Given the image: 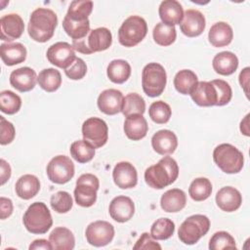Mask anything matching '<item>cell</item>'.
Listing matches in <instances>:
<instances>
[{
	"mask_svg": "<svg viewBox=\"0 0 250 250\" xmlns=\"http://www.w3.org/2000/svg\"><path fill=\"white\" fill-rule=\"evenodd\" d=\"M189 95L199 106L217 105V91L211 81H199Z\"/></svg>",
	"mask_w": 250,
	"mask_h": 250,
	"instance_id": "obj_20",
	"label": "cell"
},
{
	"mask_svg": "<svg viewBox=\"0 0 250 250\" xmlns=\"http://www.w3.org/2000/svg\"><path fill=\"white\" fill-rule=\"evenodd\" d=\"M249 67H245L241 70L239 74V83L243 89L245 95L248 97V86H249Z\"/></svg>",
	"mask_w": 250,
	"mask_h": 250,
	"instance_id": "obj_50",
	"label": "cell"
},
{
	"mask_svg": "<svg viewBox=\"0 0 250 250\" xmlns=\"http://www.w3.org/2000/svg\"><path fill=\"white\" fill-rule=\"evenodd\" d=\"M46 56L49 62L62 69L70 66L76 59L74 48L67 42H57L51 45Z\"/></svg>",
	"mask_w": 250,
	"mask_h": 250,
	"instance_id": "obj_13",
	"label": "cell"
},
{
	"mask_svg": "<svg viewBox=\"0 0 250 250\" xmlns=\"http://www.w3.org/2000/svg\"><path fill=\"white\" fill-rule=\"evenodd\" d=\"M205 18L203 14L195 9L187 10L180 22L181 31L188 37L199 36L205 29Z\"/></svg>",
	"mask_w": 250,
	"mask_h": 250,
	"instance_id": "obj_14",
	"label": "cell"
},
{
	"mask_svg": "<svg viewBox=\"0 0 250 250\" xmlns=\"http://www.w3.org/2000/svg\"><path fill=\"white\" fill-rule=\"evenodd\" d=\"M82 136L95 148L104 146L108 139V127L106 123L98 117H90L82 125Z\"/></svg>",
	"mask_w": 250,
	"mask_h": 250,
	"instance_id": "obj_11",
	"label": "cell"
},
{
	"mask_svg": "<svg viewBox=\"0 0 250 250\" xmlns=\"http://www.w3.org/2000/svg\"><path fill=\"white\" fill-rule=\"evenodd\" d=\"M233 38V31L231 26L224 21L214 23L208 33V39L212 46L221 48L229 45Z\"/></svg>",
	"mask_w": 250,
	"mask_h": 250,
	"instance_id": "obj_26",
	"label": "cell"
},
{
	"mask_svg": "<svg viewBox=\"0 0 250 250\" xmlns=\"http://www.w3.org/2000/svg\"><path fill=\"white\" fill-rule=\"evenodd\" d=\"M165 68L157 62L147 63L142 71V87L146 95L154 98L160 96L166 86Z\"/></svg>",
	"mask_w": 250,
	"mask_h": 250,
	"instance_id": "obj_7",
	"label": "cell"
},
{
	"mask_svg": "<svg viewBox=\"0 0 250 250\" xmlns=\"http://www.w3.org/2000/svg\"><path fill=\"white\" fill-rule=\"evenodd\" d=\"M111 219L118 223H125L129 221L135 213V204L133 200L125 195L114 197L108 208Z\"/></svg>",
	"mask_w": 250,
	"mask_h": 250,
	"instance_id": "obj_18",
	"label": "cell"
},
{
	"mask_svg": "<svg viewBox=\"0 0 250 250\" xmlns=\"http://www.w3.org/2000/svg\"><path fill=\"white\" fill-rule=\"evenodd\" d=\"M212 84L215 86L218 96L217 105L222 106L228 104L232 97V91L229 84L222 79H214L211 81Z\"/></svg>",
	"mask_w": 250,
	"mask_h": 250,
	"instance_id": "obj_45",
	"label": "cell"
},
{
	"mask_svg": "<svg viewBox=\"0 0 250 250\" xmlns=\"http://www.w3.org/2000/svg\"><path fill=\"white\" fill-rule=\"evenodd\" d=\"M112 43V35L106 27H98L90 30L89 34L79 40H72L75 51L90 55L96 52L107 50Z\"/></svg>",
	"mask_w": 250,
	"mask_h": 250,
	"instance_id": "obj_4",
	"label": "cell"
},
{
	"mask_svg": "<svg viewBox=\"0 0 250 250\" xmlns=\"http://www.w3.org/2000/svg\"><path fill=\"white\" fill-rule=\"evenodd\" d=\"M148 114L153 122L157 124H164L169 121L172 110L170 105L165 102L156 101L150 104L148 108Z\"/></svg>",
	"mask_w": 250,
	"mask_h": 250,
	"instance_id": "obj_42",
	"label": "cell"
},
{
	"mask_svg": "<svg viewBox=\"0 0 250 250\" xmlns=\"http://www.w3.org/2000/svg\"><path fill=\"white\" fill-rule=\"evenodd\" d=\"M153 150L160 155L172 154L178 146V139L170 130H159L151 138Z\"/></svg>",
	"mask_w": 250,
	"mask_h": 250,
	"instance_id": "obj_21",
	"label": "cell"
},
{
	"mask_svg": "<svg viewBox=\"0 0 250 250\" xmlns=\"http://www.w3.org/2000/svg\"><path fill=\"white\" fill-rule=\"evenodd\" d=\"M212 193V184L207 178L194 179L188 188V194L194 201H203Z\"/></svg>",
	"mask_w": 250,
	"mask_h": 250,
	"instance_id": "obj_36",
	"label": "cell"
},
{
	"mask_svg": "<svg viewBox=\"0 0 250 250\" xmlns=\"http://www.w3.org/2000/svg\"><path fill=\"white\" fill-rule=\"evenodd\" d=\"M100 182L97 176L86 173L82 174L76 181L74 188L75 202L81 207H91L97 200V191Z\"/></svg>",
	"mask_w": 250,
	"mask_h": 250,
	"instance_id": "obj_9",
	"label": "cell"
},
{
	"mask_svg": "<svg viewBox=\"0 0 250 250\" xmlns=\"http://www.w3.org/2000/svg\"><path fill=\"white\" fill-rule=\"evenodd\" d=\"M16 136V130L14 125L6 120L3 116H0V144L2 146L11 144Z\"/></svg>",
	"mask_w": 250,
	"mask_h": 250,
	"instance_id": "obj_47",
	"label": "cell"
},
{
	"mask_svg": "<svg viewBox=\"0 0 250 250\" xmlns=\"http://www.w3.org/2000/svg\"><path fill=\"white\" fill-rule=\"evenodd\" d=\"M24 30L22 19L18 14H7L0 19L1 40L8 43L21 36Z\"/></svg>",
	"mask_w": 250,
	"mask_h": 250,
	"instance_id": "obj_16",
	"label": "cell"
},
{
	"mask_svg": "<svg viewBox=\"0 0 250 250\" xmlns=\"http://www.w3.org/2000/svg\"><path fill=\"white\" fill-rule=\"evenodd\" d=\"M210 229V220L207 216L196 214L187 218L178 230L179 239L187 245L195 244Z\"/></svg>",
	"mask_w": 250,
	"mask_h": 250,
	"instance_id": "obj_6",
	"label": "cell"
},
{
	"mask_svg": "<svg viewBox=\"0 0 250 250\" xmlns=\"http://www.w3.org/2000/svg\"><path fill=\"white\" fill-rule=\"evenodd\" d=\"M16 193L17 195L24 200L31 199L40 190L39 179L31 174H25L19 178L16 183Z\"/></svg>",
	"mask_w": 250,
	"mask_h": 250,
	"instance_id": "obj_28",
	"label": "cell"
},
{
	"mask_svg": "<svg viewBox=\"0 0 250 250\" xmlns=\"http://www.w3.org/2000/svg\"><path fill=\"white\" fill-rule=\"evenodd\" d=\"M124 133L128 139L140 141L146 136L148 125L146 118L141 114L127 116L124 121Z\"/></svg>",
	"mask_w": 250,
	"mask_h": 250,
	"instance_id": "obj_24",
	"label": "cell"
},
{
	"mask_svg": "<svg viewBox=\"0 0 250 250\" xmlns=\"http://www.w3.org/2000/svg\"><path fill=\"white\" fill-rule=\"evenodd\" d=\"M121 111L125 117L134 114L143 115L146 111V102L141 95L137 93H130L125 96L123 100Z\"/></svg>",
	"mask_w": 250,
	"mask_h": 250,
	"instance_id": "obj_37",
	"label": "cell"
},
{
	"mask_svg": "<svg viewBox=\"0 0 250 250\" xmlns=\"http://www.w3.org/2000/svg\"><path fill=\"white\" fill-rule=\"evenodd\" d=\"M248 118H249V114H247L240 123V131H241L242 134H244L247 137L250 135L249 134V127H248Z\"/></svg>",
	"mask_w": 250,
	"mask_h": 250,
	"instance_id": "obj_53",
	"label": "cell"
},
{
	"mask_svg": "<svg viewBox=\"0 0 250 250\" xmlns=\"http://www.w3.org/2000/svg\"><path fill=\"white\" fill-rule=\"evenodd\" d=\"M0 217L2 220L10 217L13 213V202L11 199L1 196L0 198Z\"/></svg>",
	"mask_w": 250,
	"mask_h": 250,
	"instance_id": "obj_49",
	"label": "cell"
},
{
	"mask_svg": "<svg viewBox=\"0 0 250 250\" xmlns=\"http://www.w3.org/2000/svg\"><path fill=\"white\" fill-rule=\"evenodd\" d=\"M37 83L44 91L52 93L61 87L62 75L56 68H45L41 70L37 76Z\"/></svg>",
	"mask_w": 250,
	"mask_h": 250,
	"instance_id": "obj_33",
	"label": "cell"
},
{
	"mask_svg": "<svg viewBox=\"0 0 250 250\" xmlns=\"http://www.w3.org/2000/svg\"><path fill=\"white\" fill-rule=\"evenodd\" d=\"M0 167H1V174H0L1 185L3 186L11 177V167L9 163L4 159L0 160Z\"/></svg>",
	"mask_w": 250,
	"mask_h": 250,
	"instance_id": "obj_51",
	"label": "cell"
},
{
	"mask_svg": "<svg viewBox=\"0 0 250 250\" xmlns=\"http://www.w3.org/2000/svg\"><path fill=\"white\" fill-rule=\"evenodd\" d=\"M213 159L216 165L227 174H236L244 165L242 152L230 144H221L213 151Z\"/></svg>",
	"mask_w": 250,
	"mask_h": 250,
	"instance_id": "obj_5",
	"label": "cell"
},
{
	"mask_svg": "<svg viewBox=\"0 0 250 250\" xmlns=\"http://www.w3.org/2000/svg\"><path fill=\"white\" fill-rule=\"evenodd\" d=\"M70 154L79 163H87L95 156V147L84 140H78L71 144Z\"/></svg>",
	"mask_w": 250,
	"mask_h": 250,
	"instance_id": "obj_35",
	"label": "cell"
},
{
	"mask_svg": "<svg viewBox=\"0 0 250 250\" xmlns=\"http://www.w3.org/2000/svg\"><path fill=\"white\" fill-rule=\"evenodd\" d=\"M106 74L111 82L122 84L130 77L131 66L124 60H113L107 65Z\"/></svg>",
	"mask_w": 250,
	"mask_h": 250,
	"instance_id": "obj_31",
	"label": "cell"
},
{
	"mask_svg": "<svg viewBox=\"0 0 250 250\" xmlns=\"http://www.w3.org/2000/svg\"><path fill=\"white\" fill-rule=\"evenodd\" d=\"M179 176V166L171 156L162 157L145 171V181L152 188L162 189L173 184Z\"/></svg>",
	"mask_w": 250,
	"mask_h": 250,
	"instance_id": "obj_2",
	"label": "cell"
},
{
	"mask_svg": "<svg viewBox=\"0 0 250 250\" xmlns=\"http://www.w3.org/2000/svg\"><path fill=\"white\" fill-rule=\"evenodd\" d=\"M114 184L122 189L133 188L138 183V173L136 168L127 161L118 162L112 171Z\"/></svg>",
	"mask_w": 250,
	"mask_h": 250,
	"instance_id": "obj_15",
	"label": "cell"
},
{
	"mask_svg": "<svg viewBox=\"0 0 250 250\" xmlns=\"http://www.w3.org/2000/svg\"><path fill=\"white\" fill-rule=\"evenodd\" d=\"M175 231V224L168 218L157 219L150 228V236L155 240H166Z\"/></svg>",
	"mask_w": 250,
	"mask_h": 250,
	"instance_id": "obj_39",
	"label": "cell"
},
{
	"mask_svg": "<svg viewBox=\"0 0 250 250\" xmlns=\"http://www.w3.org/2000/svg\"><path fill=\"white\" fill-rule=\"evenodd\" d=\"M152 36L156 44L166 47L175 42L177 32L175 26H169L162 22H158L153 28Z\"/></svg>",
	"mask_w": 250,
	"mask_h": 250,
	"instance_id": "obj_40",
	"label": "cell"
},
{
	"mask_svg": "<svg viewBox=\"0 0 250 250\" xmlns=\"http://www.w3.org/2000/svg\"><path fill=\"white\" fill-rule=\"evenodd\" d=\"M62 27L65 33L72 38V40H79L86 37L90 32L89 20L84 21H74L66 17L63 18Z\"/></svg>",
	"mask_w": 250,
	"mask_h": 250,
	"instance_id": "obj_38",
	"label": "cell"
},
{
	"mask_svg": "<svg viewBox=\"0 0 250 250\" xmlns=\"http://www.w3.org/2000/svg\"><path fill=\"white\" fill-rule=\"evenodd\" d=\"M147 24L140 16H130L118 29V41L122 46L134 47L146 37Z\"/></svg>",
	"mask_w": 250,
	"mask_h": 250,
	"instance_id": "obj_8",
	"label": "cell"
},
{
	"mask_svg": "<svg viewBox=\"0 0 250 250\" xmlns=\"http://www.w3.org/2000/svg\"><path fill=\"white\" fill-rule=\"evenodd\" d=\"M158 14L162 23L169 26H175L182 21L184 10L180 2L176 0H164L159 5Z\"/></svg>",
	"mask_w": 250,
	"mask_h": 250,
	"instance_id": "obj_23",
	"label": "cell"
},
{
	"mask_svg": "<svg viewBox=\"0 0 250 250\" xmlns=\"http://www.w3.org/2000/svg\"><path fill=\"white\" fill-rule=\"evenodd\" d=\"M36 82V72L28 66L17 68L13 70L10 75V84L21 93L31 91L35 87Z\"/></svg>",
	"mask_w": 250,
	"mask_h": 250,
	"instance_id": "obj_19",
	"label": "cell"
},
{
	"mask_svg": "<svg viewBox=\"0 0 250 250\" xmlns=\"http://www.w3.org/2000/svg\"><path fill=\"white\" fill-rule=\"evenodd\" d=\"M50 204L54 211L62 214L70 211L73 205V201L71 195L67 191L60 190L51 196Z\"/></svg>",
	"mask_w": 250,
	"mask_h": 250,
	"instance_id": "obj_44",
	"label": "cell"
},
{
	"mask_svg": "<svg viewBox=\"0 0 250 250\" xmlns=\"http://www.w3.org/2000/svg\"><path fill=\"white\" fill-rule=\"evenodd\" d=\"M133 249H161V246L153 240L149 233L144 232L141 237L138 239L136 244L134 245Z\"/></svg>",
	"mask_w": 250,
	"mask_h": 250,
	"instance_id": "obj_48",
	"label": "cell"
},
{
	"mask_svg": "<svg viewBox=\"0 0 250 250\" xmlns=\"http://www.w3.org/2000/svg\"><path fill=\"white\" fill-rule=\"evenodd\" d=\"M214 70L221 75H230L235 72L238 67L237 57L229 51H224L217 54L212 62Z\"/></svg>",
	"mask_w": 250,
	"mask_h": 250,
	"instance_id": "obj_29",
	"label": "cell"
},
{
	"mask_svg": "<svg viewBox=\"0 0 250 250\" xmlns=\"http://www.w3.org/2000/svg\"><path fill=\"white\" fill-rule=\"evenodd\" d=\"M187 203V195L180 188H172L165 191L160 199L162 210L167 213H177L183 210Z\"/></svg>",
	"mask_w": 250,
	"mask_h": 250,
	"instance_id": "obj_25",
	"label": "cell"
},
{
	"mask_svg": "<svg viewBox=\"0 0 250 250\" xmlns=\"http://www.w3.org/2000/svg\"><path fill=\"white\" fill-rule=\"evenodd\" d=\"M85 236L89 244L95 247H103L112 241L114 228L106 221H96L86 228Z\"/></svg>",
	"mask_w": 250,
	"mask_h": 250,
	"instance_id": "obj_12",
	"label": "cell"
},
{
	"mask_svg": "<svg viewBox=\"0 0 250 250\" xmlns=\"http://www.w3.org/2000/svg\"><path fill=\"white\" fill-rule=\"evenodd\" d=\"M58 24V17L54 11L47 8L34 10L28 21V35L36 42L44 43L50 40Z\"/></svg>",
	"mask_w": 250,
	"mask_h": 250,
	"instance_id": "obj_1",
	"label": "cell"
},
{
	"mask_svg": "<svg viewBox=\"0 0 250 250\" xmlns=\"http://www.w3.org/2000/svg\"><path fill=\"white\" fill-rule=\"evenodd\" d=\"M216 203L218 207L225 212H234L240 207L242 196L235 188L224 187L219 189L216 194Z\"/></svg>",
	"mask_w": 250,
	"mask_h": 250,
	"instance_id": "obj_22",
	"label": "cell"
},
{
	"mask_svg": "<svg viewBox=\"0 0 250 250\" xmlns=\"http://www.w3.org/2000/svg\"><path fill=\"white\" fill-rule=\"evenodd\" d=\"M21 106V99L20 96L10 90L0 93V109L6 114L17 113Z\"/></svg>",
	"mask_w": 250,
	"mask_h": 250,
	"instance_id": "obj_41",
	"label": "cell"
},
{
	"mask_svg": "<svg viewBox=\"0 0 250 250\" xmlns=\"http://www.w3.org/2000/svg\"><path fill=\"white\" fill-rule=\"evenodd\" d=\"M0 56L8 66L19 64L26 59V48L21 43H3L0 46Z\"/></svg>",
	"mask_w": 250,
	"mask_h": 250,
	"instance_id": "obj_27",
	"label": "cell"
},
{
	"mask_svg": "<svg viewBox=\"0 0 250 250\" xmlns=\"http://www.w3.org/2000/svg\"><path fill=\"white\" fill-rule=\"evenodd\" d=\"M30 250L34 249H44V250H52L53 247L50 243V241H47L46 239H36L29 245Z\"/></svg>",
	"mask_w": 250,
	"mask_h": 250,
	"instance_id": "obj_52",
	"label": "cell"
},
{
	"mask_svg": "<svg viewBox=\"0 0 250 250\" xmlns=\"http://www.w3.org/2000/svg\"><path fill=\"white\" fill-rule=\"evenodd\" d=\"M210 250H222V249H236L235 240L231 234L227 231L221 230L215 232L209 241Z\"/></svg>",
	"mask_w": 250,
	"mask_h": 250,
	"instance_id": "obj_43",
	"label": "cell"
},
{
	"mask_svg": "<svg viewBox=\"0 0 250 250\" xmlns=\"http://www.w3.org/2000/svg\"><path fill=\"white\" fill-rule=\"evenodd\" d=\"M47 176L52 183L63 185L74 176V164L68 156L57 155L47 165Z\"/></svg>",
	"mask_w": 250,
	"mask_h": 250,
	"instance_id": "obj_10",
	"label": "cell"
},
{
	"mask_svg": "<svg viewBox=\"0 0 250 250\" xmlns=\"http://www.w3.org/2000/svg\"><path fill=\"white\" fill-rule=\"evenodd\" d=\"M49 241L55 250H71L75 246L72 231L64 227L55 228L49 235Z\"/></svg>",
	"mask_w": 250,
	"mask_h": 250,
	"instance_id": "obj_30",
	"label": "cell"
},
{
	"mask_svg": "<svg viewBox=\"0 0 250 250\" xmlns=\"http://www.w3.org/2000/svg\"><path fill=\"white\" fill-rule=\"evenodd\" d=\"M93 10L92 1H72L68 7L67 13L64 17L74 21H84L89 20L88 17L91 15Z\"/></svg>",
	"mask_w": 250,
	"mask_h": 250,
	"instance_id": "obj_34",
	"label": "cell"
},
{
	"mask_svg": "<svg viewBox=\"0 0 250 250\" xmlns=\"http://www.w3.org/2000/svg\"><path fill=\"white\" fill-rule=\"evenodd\" d=\"M197 83V75L190 69H182L174 77V86L182 95H189Z\"/></svg>",
	"mask_w": 250,
	"mask_h": 250,
	"instance_id": "obj_32",
	"label": "cell"
},
{
	"mask_svg": "<svg viewBox=\"0 0 250 250\" xmlns=\"http://www.w3.org/2000/svg\"><path fill=\"white\" fill-rule=\"evenodd\" d=\"M86 72H87V65L85 62L80 58H76L73 63L70 66H68L66 69H64L65 75L72 80L82 79L86 75Z\"/></svg>",
	"mask_w": 250,
	"mask_h": 250,
	"instance_id": "obj_46",
	"label": "cell"
},
{
	"mask_svg": "<svg viewBox=\"0 0 250 250\" xmlns=\"http://www.w3.org/2000/svg\"><path fill=\"white\" fill-rule=\"evenodd\" d=\"M25 229L33 234L46 233L53 225L52 215L43 202L32 203L22 218Z\"/></svg>",
	"mask_w": 250,
	"mask_h": 250,
	"instance_id": "obj_3",
	"label": "cell"
},
{
	"mask_svg": "<svg viewBox=\"0 0 250 250\" xmlns=\"http://www.w3.org/2000/svg\"><path fill=\"white\" fill-rule=\"evenodd\" d=\"M123 100V94L119 90L106 89L99 95L97 104L104 114L114 115L122 110Z\"/></svg>",
	"mask_w": 250,
	"mask_h": 250,
	"instance_id": "obj_17",
	"label": "cell"
}]
</instances>
